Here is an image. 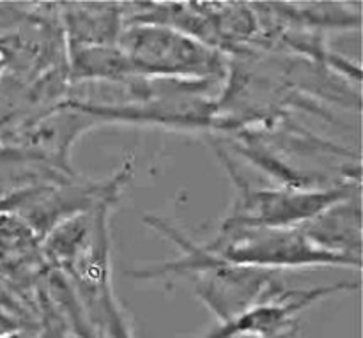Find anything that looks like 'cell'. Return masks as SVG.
<instances>
[{
    "instance_id": "1",
    "label": "cell",
    "mask_w": 363,
    "mask_h": 338,
    "mask_svg": "<svg viewBox=\"0 0 363 338\" xmlns=\"http://www.w3.org/2000/svg\"><path fill=\"white\" fill-rule=\"evenodd\" d=\"M145 222L162 232L167 240L176 243V247L183 252V257L151 269H138L135 271V276L156 278L163 275H181L194 278L197 296L220 322L247 310L282 287V283L277 282L273 271L230 264L209 250L208 244L194 243L190 237L183 236L163 220L149 216Z\"/></svg>"
},
{
    "instance_id": "2",
    "label": "cell",
    "mask_w": 363,
    "mask_h": 338,
    "mask_svg": "<svg viewBox=\"0 0 363 338\" xmlns=\"http://www.w3.org/2000/svg\"><path fill=\"white\" fill-rule=\"evenodd\" d=\"M117 48L135 78L149 80H225V53L172 27L158 23H124Z\"/></svg>"
},
{
    "instance_id": "3",
    "label": "cell",
    "mask_w": 363,
    "mask_h": 338,
    "mask_svg": "<svg viewBox=\"0 0 363 338\" xmlns=\"http://www.w3.org/2000/svg\"><path fill=\"white\" fill-rule=\"evenodd\" d=\"M222 152V151H220ZM227 170L234 181L238 195L230 215L222 225L227 227H273L294 229L321 215L337 202L360 193V181L333 184L326 188H254L230 165L225 154Z\"/></svg>"
},
{
    "instance_id": "4",
    "label": "cell",
    "mask_w": 363,
    "mask_h": 338,
    "mask_svg": "<svg viewBox=\"0 0 363 338\" xmlns=\"http://www.w3.org/2000/svg\"><path fill=\"white\" fill-rule=\"evenodd\" d=\"M220 259L236 266L275 271L286 268L354 266L347 259L315 247L300 227H220V234L208 244Z\"/></svg>"
},
{
    "instance_id": "5",
    "label": "cell",
    "mask_w": 363,
    "mask_h": 338,
    "mask_svg": "<svg viewBox=\"0 0 363 338\" xmlns=\"http://www.w3.org/2000/svg\"><path fill=\"white\" fill-rule=\"evenodd\" d=\"M358 283H337L318 289H277L268 298L252 305L234 317L220 322L201 338H293L300 312L333 294L357 291Z\"/></svg>"
},
{
    "instance_id": "6",
    "label": "cell",
    "mask_w": 363,
    "mask_h": 338,
    "mask_svg": "<svg viewBox=\"0 0 363 338\" xmlns=\"http://www.w3.org/2000/svg\"><path fill=\"white\" fill-rule=\"evenodd\" d=\"M305 236L323 250L362 264V209L360 193L330 205L300 227Z\"/></svg>"
},
{
    "instance_id": "7",
    "label": "cell",
    "mask_w": 363,
    "mask_h": 338,
    "mask_svg": "<svg viewBox=\"0 0 363 338\" xmlns=\"http://www.w3.org/2000/svg\"><path fill=\"white\" fill-rule=\"evenodd\" d=\"M62 14L67 52L116 45L124 27V11L116 4H67Z\"/></svg>"
},
{
    "instance_id": "8",
    "label": "cell",
    "mask_w": 363,
    "mask_h": 338,
    "mask_svg": "<svg viewBox=\"0 0 363 338\" xmlns=\"http://www.w3.org/2000/svg\"><path fill=\"white\" fill-rule=\"evenodd\" d=\"M39 234L23 216L0 215V264L20 268L35 259Z\"/></svg>"
}]
</instances>
